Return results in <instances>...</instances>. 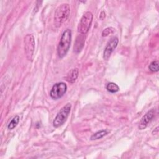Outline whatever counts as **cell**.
<instances>
[{
    "label": "cell",
    "instance_id": "1",
    "mask_svg": "<svg viewBox=\"0 0 159 159\" xmlns=\"http://www.w3.org/2000/svg\"><path fill=\"white\" fill-rule=\"evenodd\" d=\"M71 9L70 5L67 3H63L60 4L55 10L54 14V25L58 28L64 22H65L70 14Z\"/></svg>",
    "mask_w": 159,
    "mask_h": 159
},
{
    "label": "cell",
    "instance_id": "7",
    "mask_svg": "<svg viewBox=\"0 0 159 159\" xmlns=\"http://www.w3.org/2000/svg\"><path fill=\"white\" fill-rule=\"evenodd\" d=\"M119 43V39L117 37H114L107 43L103 53V58L104 60H107L111 57V53L117 47Z\"/></svg>",
    "mask_w": 159,
    "mask_h": 159
},
{
    "label": "cell",
    "instance_id": "14",
    "mask_svg": "<svg viewBox=\"0 0 159 159\" xmlns=\"http://www.w3.org/2000/svg\"><path fill=\"white\" fill-rule=\"evenodd\" d=\"M148 68L152 72H158L159 70L158 60H154L152 61L148 66Z\"/></svg>",
    "mask_w": 159,
    "mask_h": 159
},
{
    "label": "cell",
    "instance_id": "12",
    "mask_svg": "<svg viewBox=\"0 0 159 159\" xmlns=\"http://www.w3.org/2000/svg\"><path fill=\"white\" fill-rule=\"evenodd\" d=\"M106 89L107 90L111 93H117V91H119V86L116 84L115 83H113V82H110L109 83L107 86H106Z\"/></svg>",
    "mask_w": 159,
    "mask_h": 159
},
{
    "label": "cell",
    "instance_id": "4",
    "mask_svg": "<svg viewBox=\"0 0 159 159\" xmlns=\"http://www.w3.org/2000/svg\"><path fill=\"white\" fill-rule=\"evenodd\" d=\"M93 19V14L87 11L85 12L83 16L81 17L79 24L78 25V31L81 34H86L89 30Z\"/></svg>",
    "mask_w": 159,
    "mask_h": 159
},
{
    "label": "cell",
    "instance_id": "13",
    "mask_svg": "<svg viewBox=\"0 0 159 159\" xmlns=\"http://www.w3.org/2000/svg\"><path fill=\"white\" fill-rule=\"evenodd\" d=\"M19 116H15L12 119V120L9 122V123L7 125V129L9 130H12L14 129L16 126L18 124V123L19 122Z\"/></svg>",
    "mask_w": 159,
    "mask_h": 159
},
{
    "label": "cell",
    "instance_id": "8",
    "mask_svg": "<svg viewBox=\"0 0 159 159\" xmlns=\"http://www.w3.org/2000/svg\"><path fill=\"white\" fill-rule=\"evenodd\" d=\"M155 109H152L149 111H148L141 119L139 125V129L140 130H143L146 128L148 124L153 119V118L155 116Z\"/></svg>",
    "mask_w": 159,
    "mask_h": 159
},
{
    "label": "cell",
    "instance_id": "6",
    "mask_svg": "<svg viewBox=\"0 0 159 159\" xmlns=\"http://www.w3.org/2000/svg\"><path fill=\"white\" fill-rule=\"evenodd\" d=\"M67 90V86L64 82L55 83L52 88L50 96L53 99H58L63 96Z\"/></svg>",
    "mask_w": 159,
    "mask_h": 159
},
{
    "label": "cell",
    "instance_id": "10",
    "mask_svg": "<svg viewBox=\"0 0 159 159\" xmlns=\"http://www.w3.org/2000/svg\"><path fill=\"white\" fill-rule=\"evenodd\" d=\"M79 74V71L78 68H73L71 70L66 76V80L71 83H73L75 82L77 79Z\"/></svg>",
    "mask_w": 159,
    "mask_h": 159
},
{
    "label": "cell",
    "instance_id": "9",
    "mask_svg": "<svg viewBox=\"0 0 159 159\" xmlns=\"http://www.w3.org/2000/svg\"><path fill=\"white\" fill-rule=\"evenodd\" d=\"M84 42H85V37L83 34L78 35L76 39L75 43L74 45V47H73L74 52H75L76 53L80 52L84 47Z\"/></svg>",
    "mask_w": 159,
    "mask_h": 159
},
{
    "label": "cell",
    "instance_id": "5",
    "mask_svg": "<svg viewBox=\"0 0 159 159\" xmlns=\"http://www.w3.org/2000/svg\"><path fill=\"white\" fill-rule=\"evenodd\" d=\"M24 50L27 60L32 61L35 50V40L32 34H27L24 40Z\"/></svg>",
    "mask_w": 159,
    "mask_h": 159
},
{
    "label": "cell",
    "instance_id": "2",
    "mask_svg": "<svg viewBox=\"0 0 159 159\" xmlns=\"http://www.w3.org/2000/svg\"><path fill=\"white\" fill-rule=\"evenodd\" d=\"M71 42V30L66 29L62 34L57 47V54L60 58H63L68 53Z\"/></svg>",
    "mask_w": 159,
    "mask_h": 159
},
{
    "label": "cell",
    "instance_id": "16",
    "mask_svg": "<svg viewBox=\"0 0 159 159\" xmlns=\"http://www.w3.org/2000/svg\"><path fill=\"white\" fill-rule=\"evenodd\" d=\"M105 17H106V13H105V12H104V11H102L101 12L100 15H99V19H100L101 20H103V19L105 18Z\"/></svg>",
    "mask_w": 159,
    "mask_h": 159
},
{
    "label": "cell",
    "instance_id": "3",
    "mask_svg": "<svg viewBox=\"0 0 159 159\" xmlns=\"http://www.w3.org/2000/svg\"><path fill=\"white\" fill-rule=\"evenodd\" d=\"M71 108V104L67 103L59 111L53 121V125L54 127H59L66 122L70 113Z\"/></svg>",
    "mask_w": 159,
    "mask_h": 159
},
{
    "label": "cell",
    "instance_id": "11",
    "mask_svg": "<svg viewBox=\"0 0 159 159\" xmlns=\"http://www.w3.org/2000/svg\"><path fill=\"white\" fill-rule=\"evenodd\" d=\"M107 134V131L106 130H101L98 131L96 133L93 134L91 136L90 140H98V139H100L102 138L103 137H104Z\"/></svg>",
    "mask_w": 159,
    "mask_h": 159
},
{
    "label": "cell",
    "instance_id": "15",
    "mask_svg": "<svg viewBox=\"0 0 159 159\" xmlns=\"http://www.w3.org/2000/svg\"><path fill=\"white\" fill-rule=\"evenodd\" d=\"M114 30V29L110 27H107L104 30H103V31L102 32V37H106L108 35L112 34Z\"/></svg>",
    "mask_w": 159,
    "mask_h": 159
}]
</instances>
